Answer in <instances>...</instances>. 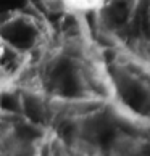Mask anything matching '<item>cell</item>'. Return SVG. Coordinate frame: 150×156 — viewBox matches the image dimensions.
<instances>
[{
	"label": "cell",
	"mask_w": 150,
	"mask_h": 156,
	"mask_svg": "<svg viewBox=\"0 0 150 156\" xmlns=\"http://www.w3.org/2000/svg\"><path fill=\"white\" fill-rule=\"evenodd\" d=\"M3 53H5V47H3V48H0V58L3 56Z\"/></svg>",
	"instance_id": "6da1fadb"
}]
</instances>
